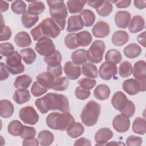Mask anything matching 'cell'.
Returning a JSON list of instances; mask_svg holds the SVG:
<instances>
[{"mask_svg":"<svg viewBox=\"0 0 146 146\" xmlns=\"http://www.w3.org/2000/svg\"><path fill=\"white\" fill-rule=\"evenodd\" d=\"M35 105L43 114L47 113L50 110L70 112L68 100L62 94L48 93L45 96L37 99L35 101Z\"/></svg>","mask_w":146,"mask_h":146,"instance_id":"6da1fadb","label":"cell"},{"mask_svg":"<svg viewBox=\"0 0 146 146\" xmlns=\"http://www.w3.org/2000/svg\"><path fill=\"white\" fill-rule=\"evenodd\" d=\"M60 29L56 23L50 18L43 19L36 27L30 31V34L35 41L43 38H56L60 33Z\"/></svg>","mask_w":146,"mask_h":146,"instance_id":"7a4b0ae2","label":"cell"},{"mask_svg":"<svg viewBox=\"0 0 146 146\" xmlns=\"http://www.w3.org/2000/svg\"><path fill=\"white\" fill-rule=\"evenodd\" d=\"M74 123V118L70 112H51L46 117L47 126L54 130L67 131Z\"/></svg>","mask_w":146,"mask_h":146,"instance_id":"3957f363","label":"cell"},{"mask_svg":"<svg viewBox=\"0 0 146 146\" xmlns=\"http://www.w3.org/2000/svg\"><path fill=\"white\" fill-rule=\"evenodd\" d=\"M49 7V13L52 19L59 26L61 30L66 26V19L68 16L67 10L62 0L47 1Z\"/></svg>","mask_w":146,"mask_h":146,"instance_id":"277c9868","label":"cell"},{"mask_svg":"<svg viewBox=\"0 0 146 146\" xmlns=\"http://www.w3.org/2000/svg\"><path fill=\"white\" fill-rule=\"evenodd\" d=\"M101 111V106L94 100L89 101L82 110L80 119L82 123L87 127L95 125L98 120Z\"/></svg>","mask_w":146,"mask_h":146,"instance_id":"5b68a950","label":"cell"},{"mask_svg":"<svg viewBox=\"0 0 146 146\" xmlns=\"http://www.w3.org/2000/svg\"><path fill=\"white\" fill-rule=\"evenodd\" d=\"M105 48L106 45L103 40H95L86 51L87 60L91 63H99L103 59Z\"/></svg>","mask_w":146,"mask_h":146,"instance_id":"8992f818","label":"cell"},{"mask_svg":"<svg viewBox=\"0 0 146 146\" xmlns=\"http://www.w3.org/2000/svg\"><path fill=\"white\" fill-rule=\"evenodd\" d=\"M7 68L12 75L22 73L25 71V66L22 63V56L17 51H14L6 59Z\"/></svg>","mask_w":146,"mask_h":146,"instance_id":"52a82bcc","label":"cell"},{"mask_svg":"<svg viewBox=\"0 0 146 146\" xmlns=\"http://www.w3.org/2000/svg\"><path fill=\"white\" fill-rule=\"evenodd\" d=\"M35 50L41 56H47L53 54L55 51V46L49 38H43L35 44Z\"/></svg>","mask_w":146,"mask_h":146,"instance_id":"ba28073f","label":"cell"},{"mask_svg":"<svg viewBox=\"0 0 146 146\" xmlns=\"http://www.w3.org/2000/svg\"><path fill=\"white\" fill-rule=\"evenodd\" d=\"M133 75L137 80L141 87V92L146 90V63L144 60H140L136 62L133 68Z\"/></svg>","mask_w":146,"mask_h":146,"instance_id":"9c48e42d","label":"cell"},{"mask_svg":"<svg viewBox=\"0 0 146 146\" xmlns=\"http://www.w3.org/2000/svg\"><path fill=\"white\" fill-rule=\"evenodd\" d=\"M19 116L24 123L29 125H35L39 120V115L32 106L22 108L19 112Z\"/></svg>","mask_w":146,"mask_h":146,"instance_id":"30bf717a","label":"cell"},{"mask_svg":"<svg viewBox=\"0 0 146 146\" xmlns=\"http://www.w3.org/2000/svg\"><path fill=\"white\" fill-rule=\"evenodd\" d=\"M117 73V68L115 64L110 62H103L99 67V74L100 77L106 80L111 79V78Z\"/></svg>","mask_w":146,"mask_h":146,"instance_id":"8fae6325","label":"cell"},{"mask_svg":"<svg viewBox=\"0 0 146 146\" xmlns=\"http://www.w3.org/2000/svg\"><path fill=\"white\" fill-rule=\"evenodd\" d=\"M112 127L118 132L124 133L130 127V120L128 117L120 114L116 115L112 120Z\"/></svg>","mask_w":146,"mask_h":146,"instance_id":"7c38bea8","label":"cell"},{"mask_svg":"<svg viewBox=\"0 0 146 146\" xmlns=\"http://www.w3.org/2000/svg\"><path fill=\"white\" fill-rule=\"evenodd\" d=\"M123 90L129 95H135L141 92V87L140 82L136 79H128L122 84Z\"/></svg>","mask_w":146,"mask_h":146,"instance_id":"4fadbf2b","label":"cell"},{"mask_svg":"<svg viewBox=\"0 0 146 146\" xmlns=\"http://www.w3.org/2000/svg\"><path fill=\"white\" fill-rule=\"evenodd\" d=\"M112 131L108 128H102L99 129L95 135L96 145H104L106 143L113 137Z\"/></svg>","mask_w":146,"mask_h":146,"instance_id":"5bb4252c","label":"cell"},{"mask_svg":"<svg viewBox=\"0 0 146 146\" xmlns=\"http://www.w3.org/2000/svg\"><path fill=\"white\" fill-rule=\"evenodd\" d=\"M63 68L67 77L71 80H76L81 75V67L72 62H66Z\"/></svg>","mask_w":146,"mask_h":146,"instance_id":"9a60e30c","label":"cell"},{"mask_svg":"<svg viewBox=\"0 0 146 146\" xmlns=\"http://www.w3.org/2000/svg\"><path fill=\"white\" fill-rule=\"evenodd\" d=\"M92 33L96 38H103L109 35L110 27L107 22L102 21H99L93 26Z\"/></svg>","mask_w":146,"mask_h":146,"instance_id":"2e32d148","label":"cell"},{"mask_svg":"<svg viewBox=\"0 0 146 146\" xmlns=\"http://www.w3.org/2000/svg\"><path fill=\"white\" fill-rule=\"evenodd\" d=\"M131 20V14L127 11H118L115 15V22L116 25L121 29H125L128 27Z\"/></svg>","mask_w":146,"mask_h":146,"instance_id":"e0dca14e","label":"cell"},{"mask_svg":"<svg viewBox=\"0 0 146 146\" xmlns=\"http://www.w3.org/2000/svg\"><path fill=\"white\" fill-rule=\"evenodd\" d=\"M67 31L68 32H75L82 30L84 26L83 21L80 15H71L68 18Z\"/></svg>","mask_w":146,"mask_h":146,"instance_id":"ac0fdd59","label":"cell"},{"mask_svg":"<svg viewBox=\"0 0 146 146\" xmlns=\"http://www.w3.org/2000/svg\"><path fill=\"white\" fill-rule=\"evenodd\" d=\"M145 26V21L144 18L139 15L132 17L128 27L129 31L131 33H137L142 31Z\"/></svg>","mask_w":146,"mask_h":146,"instance_id":"d6986e66","label":"cell"},{"mask_svg":"<svg viewBox=\"0 0 146 146\" xmlns=\"http://www.w3.org/2000/svg\"><path fill=\"white\" fill-rule=\"evenodd\" d=\"M127 100V98L123 92L117 91L113 94L111 99V104L115 110L120 111L125 105Z\"/></svg>","mask_w":146,"mask_h":146,"instance_id":"ffe728a7","label":"cell"},{"mask_svg":"<svg viewBox=\"0 0 146 146\" xmlns=\"http://www.w3.org/2000/svg\"><path fill=\"white\" fill-rule=\"evenodd\" d=\"M36 81L47 89H51L55 81L54 76L48 72H44L37 75Z\"/></svg>","mask_w":146,"mask_h":146,"instance_id":"44dd1931","label":"cell"},{"mask_svg":"<svg viewBox=\"0 0 146 146\" xmlns=\"http://www.w3.org/2000/svg\"><path fill=\"white\" fill-rule=\"evenodd\" d=\"M14 111V107L12 103L7 100L3 99L0 102V115L3 118L11 117Z\"/></svg>","mask_w":146,"mask_h":146,"instance_id":"7402d4cb","label":"cell"},{"mask_svg":"<svg viewBox=\"0 0 146 146\" xmlns=\"http://www.w3.org/2000/svg\"><path fill=\"white\" fill-rule=\"evenodd\" d=\"M128 34L123 30L115 31L112 36V42L116 46H121L128 42L129 40Z\"/></svg>","mask_w":146,"mask_h":146,"instance_id":"603a6c76","label":"cell"},{"mask_svg":"<svg viewBox=\"0 0 146 146\" xmlns=\"http://www.w3.org/2000/svg\"><path fill=\"white\" fill-rule=\"evenodd\" d=\"M14 42L18 47H25L31 44V39L27 32L20 31L15 35Z\"/></svg>","mask_w":146,"mask_h":146,"instance_id":"cb8c5ba5","label":"cell"},{"mask_svg":"<svg viewBox=\"0 0 146 146\" xmlns=\"http://www.w3.org/2000/svg\"><path fill=\"white\" fill-rule=\"evenodd\" d=\"M38 20L39 17L38 15L31 14L28 11H26L21 17L22 24L26 29L32 27L38 22Z\"/></svg>","mask_w":146,"mask_h":146,"instance_id":"d4e9b609","label":"cell"},{"mask_svg":"<svg viewBox=\"0 0 146 146\" xmlns=\"http://www.w3.org/2000/svg\"><path fill=\"white\" fill-rule=\"evenodd\" d=\"M124 55L129 59H133L139 56L141 52L142 49L140 46L136 43H131L124 48Z\"/></svg>","mask_w":146,"mask_h":146,"instance_id":"484cf974","label":"cell"},{"mask_svg":"<svg viewBox=\"0 0 146 146\" xmlns=\"http://www.w3.org/2000/svg\"><path fill=\"white\" fill-rule=\"evenodd\" d=\"M110 87L104 84L98 85L94 91V97L100 100L107 99L110 95Z\"/></svg>","mask_w":146,"mask_h":146,"instance_id":"4316f807","label":"cell"},{"mask_svg":"<svg viewBox=\"0 0 146 146\" xmlns=\"http://www.w3.org/2000/svg\"><path fill=\"white\" fill-rule=\"evenodd\" d=\"M54 139V136L52 133L48 130H42L38 135V140L39 143L42 146H48L51 145Z\"/></svg>","mask_w":146,"mask_h":146,"instance_id":"83f0119b","label":"cell"},{"mask_svg":"<svg viewBox=\"0 0 146 146\" xmlns=\"http://www.w3.org/2000/svg\"><path fill=\"white\" fill-rule=\"evenodd\" d=\"M92 37L88 31H82L76 34V41L79 46L86 47L92 42Z\"/></svg>","mask_w":146,"mask_h":146,"instance_id":"f1b7e54d","label":"cell"},{"mask_svg":"<svg viewBox=\"0 0 146 146\" xmlns=\"http://www.w3.org/2000/svg\"><path fill=\"white\" fill-rule=\"evenodd\" d=\"M86 3V1L69 0L67 2V10L71 14H78L82 11Z\"/></svg>","mask_w":146,"mask_h":146,"instance_id":"f546056e","label":"cell"},{"mask_svg":"<svg viewBox=\"0 0 146 146\" xmlns=\"http://www.w3.org/2000/svg\"><path fill=\"white\" fill-rule=\"evenodd\" d=\"M31 98L30 92L27 90H16L13 96V99L18 104H22L27 102Z\"/></svg>","mask_w":146,"mask_h":146,"instance_id":"4dcf8cb0","label":"cell"},{"mask_svg":"<svg viewBox=\"0 0 146 146\" xmlns=\"http://www.w3.org/2000/svg\"><path fill=\"white\" fill-rule=\"evenodd\" d=\"M32 82V78L27 75H22L16 78L14 86L19 90H26L31 84Z\"/></svg>","mask_w":146,"mask_h":146,"instance_id":"1f68e13d","label":"cell"},{"mask_svg":"<svg viewBox=\"0 0 146 146\" xmlns=\"http://www.w3.org/2000/svg\"><path fill=\"white\" fill-rule=\"evenodd\" d=\"M71 59L74 63L77 65L84 64L87 62L86 51L84 49H78L71 54Z\"/></svg>","mask_w":146,"mask_h":146,"instance_id":"d6a6232c","label":"cell"},{"mask_svg":"<svg viewBox=\"0 0 146 146\" xmlns=\"http://www.w3.org/2000/svg\"><path fill=\"white\" fill-rule=\"evenodd\" d=\"M84 131V128L80 123L75 122L67 129V134L71 138L75 139L80 136Z\"/></svg>","mask_w":146,"mask_h":146,"instance_id":"836d02e7","label":"cell"},{"mask_svg":"<svg viewBox=\"0 0 146 146\" xmlns=\"http://www.w3.org/2000/svg\"><path fill=\"white\" fill-rule=\"evenodd\" d=\"M132 131L139 135H144L146 133L145 120L141 117H136L132 124Z\"/></svg>","mask_w":146,"mask_h":146,"instance_id":"e575fe53","label":"cell"},{"mask_svg":"<svg viewBox=\"0 0 146 146\" xmlns=\"http://www.w3.org/2000/svg\"><path fill=\"white\" fill-rule=\"evenodd\" d=\"M20 53L23 60L27 64H32L36 59V53L34 50L30 47L21 50Z\"/></svg>","mask_w":146,"mask_h":146,"instance_id":"d590c367","label":"cell"},{"mask_svg":"<svg viewBox=\"0 0 146 146\" xmlns=\"http://www.w3.org/2000/svg\"><path fill=\"white\" fill-rule=\"evenodd\" d=\"M79 15L82 18L85 27H88L93 25L95 21V15L93 11L88 9H84Z\"/></svg>","mask_w":146,"mask_h":146,"instance_id":"8d00e7d4","label":"cell"},{"mask_svg":"<svg viewBox=\"0 0 146 146\" xmlns=\"http://www.w3.org/2000/svg\"><path fill=\"white\" fill-rule=\"evenodd\" d=\"M82 74L84 76L91 78H96L98 77V70L95 65L91 63H86L81 68Z\"/></svg>","mask_w":146,"mask_h":146,"instance_id":"74e56055","label":"cell"},{"mask_svg":"<svg viewBox=\"0 0 146 146\" xmlns=\"http://www.w3.org/2000/svg\"><path fill=\"white\" fill-rule=\"evenodd\" d=\"M62 55L58 50H56L53 54L44 58V62L48 66H54L60 64L62 62Z\"/></svg>","mask_w":146,"mask_h":146,"instance_id":"f35d334b","label":"cell"},{"mask_svg":"<svg viewBox=\"0 0 146 146\" xmlns=\"http://www.w3.org/2000/svg\"><path fill=\"white\" fill-rule=\"evenodd\" d=\"M106 61L112 62L114 64H118L122 59V56L120 51L116 49L109 50L105 55Z\"/></svg>","mask_w":146,"mask_h":146,"instance_id":"ab89813d","label":"cell"},{"mask_svg":"<svg viewBox=\"0 0 146 146\" xmlns=\"http://www.w3.org/2000/svg\"><path fill=\"white\" fill-rule=\"evenodd\" d=\"M133 72L132 64L128 61H124L120 64L119 67V74L122 78L129 76Z\"/></svg>","mask_w":146,"mask_h":146,"instance_id":"60d3db41","label":"cell"},{"mask_svg":"<svg viewBox=\"0 0 146 146\" xmlns=\"http://www.w3.org/2000/svg\"><path fill=\"white\" fill-rule=\"evenodd\" d=\"M23 124L18 120H12L8 125L7 131L9 133L14 136L20 135Z\"/></svg>","mask_w":146,"mask_h":146,"instance_id":"b9f144b4","label":"cell"},{"mask_svg":"<svg viewBox=\"0 0 146 146\" xmlns=\"http://www.w3.org/2000/svg\"><path fill=\"white\" fill-rule=\"evenodd\" d=\"M69 85V80L66 77L57 78L52 86V89L55 91H62L66 90Z\"/></svg>","mask_w":146,"mask_h":146,"instance_id":"7bdbcfd3","label":"cell"},{"mask_svg":"<svg viewBox=\"0 0 146 146\" xmlns=\"http://www.w3.org/2000/svg\"><path fill=\"white\" fill-rule=\"evenodd\" d=\"M45 9L44 3L41 1H34L29 3L28 11L33 14L38 15L43 12Z\"/></svg>","mask_w":146,"mask_h":146,"instance_id":"ee69618b","label":"cell"},{"mask_svg":"<svg viewBox=\"0 0 146 146\" xmlns=\"http://www.w3.org/2000/svg\"><path fill=\"white\" fill-rule=\"evenodd\" d=\"M119 111L120 112L121 115H123L128 118L131 117L135 113V106L132 101L128 100L125 105Z\"/></svg>","mask_w":146,"mask_h":146,"instance_id":"f6af8a7d","label":"cell"},{"mask_svg":"<svg viewBox=\"0 0 146 146\" xmlns=\"http://www.w3.org/2000/svg\"><path fill=\"white\" fill-rule=\"evenodd\" d=\"M113 9V6L110 1H104L103 4L98 9H96L98 14L101 17H107L110 15Z\"/></svg>","mask_w":146,"mask_h":146,"instance_id":"bcb514c9","label":"cell"},{"mask_svg":"<svg viewBox=\"0 0 146 146\" xmlns=\"http://www.w3.org/2000/svg\"><path fill=\"white\" fill-rule=\"evenodd\" d=\"M36 135V131L34 127L23 125L20 136L23 139H30L34 138Z\"/></svg>","mask_w":146,"mask_h":146,"instance_id":"7dc6e473","label":"cell"},{"mask_svg":"<svg viewBox=\"0 0 146 146\" xmlns=\"http://www.w3.org/2000/svg\"><path fill=\"white\" fill-rule=\"evenodd\" d=\"M26 5L23 1H14L11 5L12 11L17 14H23L26 11Z\"/></svg>","mask_w":146,"mask_h":146,"instance_id":"c3c4849f","label":"cell"},{"mask_svg":"<svg viewBox=\"0 0 146 146\" xmlns=\"http://www.w3.org/2000/svg\"><path fill=\"white\" fill-rule=\"evenodd\" d=\"M64 43L67 48L74 50L79 47L76 41V33H70L66 35L64 39Z\"/></svg>","mask_w":146,"mask_h":146,"instance_id":"681fc988","label":"cell"},{"mask_svg":"<svg viewBox=\"0 0 146 146\" xmlns=\"http://www.w3.org/2000/svg\"><path fill=\"white\" fill-rule=\"evenodd\" d=\"M31 92L34 96L38 97L46 93L47 92V89L41 86L37 81H35L32 85Z\"/></svg>","mask_w":146,"mask_h":146,"instance_id":"f907efd6","label":"cell"},{"mask_svg":"<svg viewBox=\"0 0 146 146\" xmlns=\"http://www.w3.org/2000/svg\"><path fill=\"white\" fill-rule=\"evenodd\" d=\"M1 54L3 56H9L14 52V47L9 42L2 43L0 44Z\"/></svg>","mask_w":146,"mask_h":146,"instance_id":"816d5d0a","label":"cell"},{"mask_svg":"<svg viewBox=\"0 0 146 146\" xmlns=\"http://www.w3.org/2000/svg\"><path fill=\"white\" fill-rule=\"evenodd\" d=\"M78 83L80 86L86 90L92 89L96 84V81L91 78H84L78 80Z\"/></svg>","mask_w":146,"mask_h":146,"instance_id":"f5cc1de1","label":"cell"},{"mask_svg":"<svg viewBox=\"0 0 146 146\" xmlns=\"http://www.w3.org/2000/svg\"><path fill=\"white\" fill-rule=\"evenodd\" d=\"M11 30L9 26H6L5 25H1V41H6L10 39L11 36Z\"/></svg>","mask_w":146,"mask_h":146,"instance_id":"db71d44e","label":"cell"},{"mask_svg":"<svg viewBox=\"0 0 146 146\" xmlns=\"http://www.w3.org/2000/svg\"><path fill=\"white\" fill-rule=\"evenodd\" d=\"M91 94L89 90L84 89L80 86L77 87L75 90V96L80 100H85L87 99Z\"/></svg>","mask_w":146,"mask_h":146,"instance_id":"11a10c76","label":"cell"},{"mask_svg":"<svg viewBox=\"0 0 146 146\" xmlns=\"http://www.w3.org/2000/svg\"><path fill=\"white\" fill-rule=\"evenodd\" d=\"M142 143V138L135 135H131L126 139V144L128 146H140Z\"/></svg>","mask_w":146,"mask_h":146,"instance_id":"9f6ffc18","label":"cell"},{"mask_svg":"<svg viewBox=\"0 0 146 146\" xmlns=\"http://www.w3.org/2000/svg\"><path fill=\"white\" fill-rule=\"evenodd\" d=\"M47 71L51 73L55 78H59L62 74V67L60 64L54 66H47Z\"/></svg>","mask_w":146,"mask_h":146,"instance_id":"6f0895ef","label":"cell"},{"mask_svg":"<svg viewBox=\"0 0 146 146\" xmlns=\"http://www.w3.org/2000/svg\"><path fill=\"white\" fill-rule=\"evenodd\" d=\"M1 66V76L0 79L1 81L6 80L9 76V71L7 68L6 65H5L3 62L0 63Z\"/></svg>","mask_w":146,"mask_h":146,"instance_id":"680465c9","label":"cell"},{"mask_svg":"<svg viewBox=\"0 0 146 146\" xmlns=\"http://www.w3.org/2000/svg\"><path fill=\"white\" fill-rule=\"evenodd\" d=\"M115 3L116 6L119 9L126 8L129 6L131 3L130 0H123V1H112Z\"/></svg>","mask_w":146,"mask_h":146,"instance_id":"91938a15","label":"cell"},{"mask_svg":"<svg viewBox=\"0 0 146 146\" xmlns=\"http://www.w3.org/2000/svg\"><path fill=\"white\" fill-rule=\"evenodd\" d=\"M75 145H88L90 146L91 145V143L90 141L88 139H87L84 137H81L78 140H76L75 141V143L74 144Z\"/></svg>","mask_w":146,"mask_h":146,"instance_id":"94428289","label":"cell"},{"mask_svg":"<svg viewBox=\"0 0 146 146\" xmlns=\"http://www.w3.org/2000/svg\"><path fill=\"white\" fill-rule=\"evenodd\" d=\"M39 144V141L35 138H32L30 139H25L22 142L23 145H35L38 146Z\"/></svg>","mask_w":146,"mask_h":146,"instance_id":"6125c7cd","label":"cell"},{"mask_svg":"<svg viewBox=\"0 0 146 146\" xmlns=\"http://www.w3.org/2000/svg\"><path fill=\"white\" fill-rule=\"evenodd\" d=\"M104 2V1H88L87 3L89 6L97 9L103 4Z\"/></svg>","mask_w":146,"mask_h":146,"instance_id":"be15d7a7","label":"cell"},{"mask_svg":"<svg viewBox=\"0 0 146 146\" xmlns=\"http://www.w3.org/2000/svg\"><path fill=\"white\" fill-rule=\"evenodd\" d=\"M145 36H146V31H143L142 33L140 34L137 36V40L138 42L143 46L144 47H146V41H145Z\"/></svg>","mask_w":146,"mask_h":146,"instance_id":"e7e4bbea","label":"cell"},{"mask_svg":"<svg viewBox=\"0 0 146 146\" xmlns=\"http://www.w3.org/2000/svg\"><path fill=\"white\" fill-rule=\"evenodd\" d=\"M134 5L135 6L139 9H143L145 8L146 7V1L144 0H141V1H139V0H135L134 2Z\"/></svg>","mask_w":146,"mask_h":146,"instance_id":"03108f58","label":"cell"},{"mask_svg":"<svg viewBox=\"0 0 146 146\" xmlns=\"http://www.w3.org/2000/svg\"><path fill=\"white\" fill-rule=\"evenodd\" d=\"M9 9V3L3 1H0V10L1 13L6 11Z\"/></svg>","mask_w":146,"mask_h":146,"instance_id":"003e7915","label":"cell"}]
</instances>
